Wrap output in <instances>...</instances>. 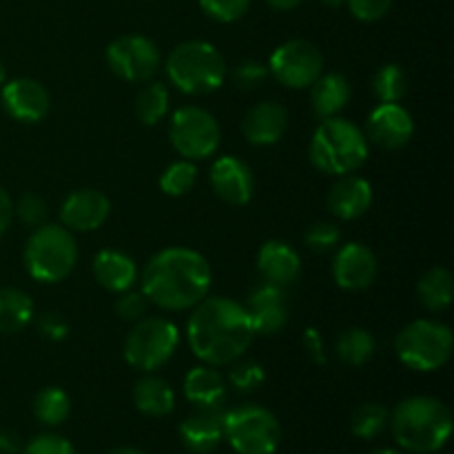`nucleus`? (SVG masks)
<instances>
[{"mask_svg": "<svg viewBox=\"0 0 454 454\" xmlns=\"http://www.w3.org/2000/svg\"><path fill=\"white\" fill-rule=\"evenodd\" d=\"M186 340L200 362L229 366L238 362L255 340V326L247 306L231 297H204L186 322Z\"/></svg>", "mask_w": 454, "mask_h": 454, "instance_id": "obj_1", "label": "nucleus"}, {"mask_svg": "<svg viewBox=\"0 0 454 454\" xmlns=\"http://www.w3.org/2000/svg\"><path fill=\"white\" fill-rule=\"evenodd\" d=\"M211 266L202 253L186 247L162 248L142 270V293L164 310H189L208 297Z\"/></svg>", "mask_w": 454, "mask_h": 454, "instance_id": "obj_2", "label": "nucleus"}, {"mask_svg": "<svg viewBox=\"0 0 454 454\" xmlns=\"http://www.w3.org/2000/svg\"><path fill=\"white\" fill-rule=\"evenodd\" d=\"M393 437L403 450L417 454L439 452L450 439L452 412L442 399L417 395L399 403L390 415Z\"/></svg>", "mask_w": 454, "mask_h": 454, "instance_id": "obj_3", "label": "nucleus"}, {"mask_svg": "<svg viewBox=\"0 0 454 454\" xmlns=\"http://www.w3.org/2000/svg\"><path fill=\"white\" fill-rule=\"evenodd\" d=\"M368 137L350 120L326 118L310 137L309 158L317 171L326 176H348L362 168L368 160Z\"/></svg>", "mask_w": 454, "mask_h": 454, "instance_id": "obj_4", "label": "nucleus"}, {"mask_svg": "<svg viewBox=\"0 0 454 454\" xmlns=\"http://www.w3.org/2000/svg\"><path fill=\"white\" fill-rule=\"evenodd\" d=\"M167 75L186 96H208L224 84V56L204 40L180 43L167 58Z\"/></svg>", "mask_w": 454, "mask_h": 454, "instance_id": "obj_5", "label": "nucleus"}, {"mask_svg": "<svg viewBox=\"0 0 454 454\" xmlns=\"http://www.w3.org/2000/svg\"><path fill=\"white\" fill-rule=\"evenodd\" d=\"M25 269L35 282L58 284L69 278L78 262V244L69 229L60 224H40L25 244Z\"/></svg>", "mask_w": 454, "mask_h": 454, "instance_id": "obj_6", "label": "nucleus"}, {"mask_svg": "<svg viewBox=\"0 0 454 454\" xmlns=\"http://www.w3.org/2000/svg\"><path fill=\"white\" fill-rule=\"evenodd\" d=\"M454 337L437 319H415L395 340L399 362L417 372H433L450 362Z\"/></svg>", "mask_w": 454, "mask_h": 454, "instance_id": "obj_7", "label": "nucleus"}, {"mask_svg": "<svg viewBox=\"0 0 454 454\" xmlns=\"http://www.w3.org/2000/svg\"><path fill=\"white\" fill-rule=\"evenodd\" d=\"M224 439L238 454H273L282 442V426L269 408L244 403L224 412Z\"/></svg>", "mask_w": 454, "mask_h": 454, "instance_id": "obj_8", "label": "nucleus"}, {"mask_svg": "<svg viewBox=\"0 0 454 454\" xmlns=\"http://www.w3.org/2000/svg\"><path fill=\"white\" fill-rule=\"evenodd\" d=\"M133 324L136 326L124 340V359L142 372L158 371L176 355L180 331L171 319L164 317H142Z\"/></svg>", "mask_w": 454, "mask_h": 454, "instance_id": "obj_9", "label": "nucleus"}, {"mask_svg": "<svg viewBox=\"0 0 454 454\" xmlns=\"http://www.w3.org/2000/svg\"><path fill=\"white\" fill-rule=\"evenodd\" d=\"M168 137L184 160H207L220 149L222 131L213 114L202 106H182L173 114Z\"/></svg>", "mask_w": 454, "mask_h": 454, "instance_id": "obj_10", "label": "nucleus"}, {"mask_svg": "<svg viewBox=\"0 0 454 454\" xmlns=\"http://www.w3.org/2000/svg\"><path fill=\"white\" fill-rule=\"evenodd\" d=\"M324 71V56L310 40L279 44L269 60V74L288 89H309Z\"/></svg>", "mask_w": 454, "mask_h": 454, "instance_id": "obj_11", "label": "nucleus"}, {"mask_svg": "<svg viewBox=\"0 0 454 454\" xmlns=\"http://www.w3.org/2000/svg\"><path fill=\"white\" fill-rule=\"evenodd\" d=\"M160 49L146 35H120L106 47V65L127 82H149L160 69Z\"/></svg>", "mask_w": 454, "mask_h": 454, "instance_id": "obj_12", "label": "nucleus"}, {"mask_svg": "<svg viewBox=\"0 0 454 454\" xmlns=\"http://www.w3.org/2000/svg\"><path fill=\"white\" fill-rule=\"evenodd\" d=\"M412 133H415L412 115L399 102H380L368 115L366 137L380 149H402L411 142Z\"/></svg>", "mask_w": 454, "mask_h": 454, "instance_id": "obj_13", "label": "nucleus"}, {"mask_svg": "<svg viewBox=\"0 0 454 454\" xmlns=\"http://www.w3.org/2000/svg\"><path fill=\"white\" fill-rule=\"evenodd\" d=\"M0 102L7 115L25 124H35L44 120L51 106V96L47 87L34 78H16L3 84Z\"/></svg>", "mask_w": 454, "mask_h": 454, "instance_id": "obj_14", "label": "nucleus"}, {"mask_svg": "<svg viewBox=\"0 0 454 454\" xmlns=\"http://www.w3.org/2000/svg\"><path fill=\"white\" fill-rule=\"evenodd\" d=\"M377 257L366 244L348 242L337 248L333 257V279L340 288L350 293L364 291L377 278Z\"/></svg>", "mask_w": 454, "mask_h": 454, "instance_id": "obj_15", "label": "nucleus"}, {"mask_svg": "<svg viewBox=\"0 0 454 454\" xmlns=\"http://www.w3.org/2000/svg\"><path fill=\"white\" fill-rule=\"evenodd\" d=\"M211 189L231 207H244L255 195V176L244 160L235 155H222L211 167Z\"/></svg>", "mask_w": 454, "mask_h": 454, "instance_id": "obj_16", "label": "nucleus"}, {"mask_svg": "<svg viewBox=\"0 0 454 454\" xmlns=\"http://www.w3.org/2000/svg\"><path fill=\"white\" fill-rule=\"evenodd\" d=\"M248 315L255 326V335H278L288 324V297L286 288L275 284L262 282L248 295L247 304Z\"/></svg>", "mask_w": 454, "mask_h": 454, "instance_id": "obj_17", "label": "nucleus"}, {"mask_svg": "<svg viewBox=\"0 0 454 454\" xmlns=\"http://www.w3.org/2000/svg\"><path fill=\"white\" fill-rule=\"evenodd\" d=\"M111 213V202L102 191L98 189H78L62 202L60 220L69 231H89L100 229Z\"/></svg>", "mask_w": 454, "mask_h": 454, "instance_id": "obj_18", "label": "nucleus"}, {"mask_svg": "<svg viewBox=\"0 0 454 454\" xmlns=\"http://www.w3.org/2000/svg\"><path fill=\"white\" fill-rule=\"evenodd\" d=\"M180 439L186 450L211 454L224 442V411L222 408H195L180 424Z\"/></svg>", "mask_w": 454, "mask_h": 454, "instance_id": "obj_19", "label": "nucleus"}, {"mask_svg": "<svg viewBox=\"0 0 454 454\" xmlns=\"http://www.w3.org/2000/svg\"><path fill=\"white\" fill-rule=\"evenodd\" d=\"M328 208L340 220H357L372 207V184L362 176H340L326 198Z\"/></svg>", "mask_w": 454, "mask_h": 454, "instance_id": "obj_20", "label": "nucleus"}, {"mask_svg": "<svg viewBox=\"0 0 454 454\" xmlns=\"http://www.w3.org/2000/svg\"><path fill=\"white\" fill-rule=\"evenodd\" d=\"M257 270L264 282L282 288L293 286L301 275L300 253L284 239H269L257 253Z\"/></svg>", "mask_w": 454, "mask_h": 454, "instance_id": "obj_21", "label": "nucleus"}, {"mask_svg": "<svg viewBox=\"0 0 454 454\" xmlns=\"http://www.w3.org/2000/svg\"><path fill=\"white\" fill-rule=\"evenodd\" d=\"M288 129L286 106L275 100L260 102L242 120V133L248 145L270 146L282 140Z\"/></svg>", "mask_w": 454, "mask_h": 454, "instance_id": "obj_22", "label": "nucleus"}, {"mask_svg": "<svg viewBox=\"0 0 454 454\" xmlns=\"http://www.w3.org/2000/svg\"><path fill=\"white\" fill-rule=\"evenodd\" d=\"M93 278L111 293H124L137 282V266L131 255L115 248H105L93 257Z\"/></svg>", "mask_w": 454, "mask_h": 454, "instance_id": "obj_23", "label": "nucleus"}, {"mask_svg": "<svg viewBox=\"0 0 454 454\" xmlns=\"http://www.w3.org/2000/svg\"><path fill=\"white\" fill-rule=\"evenodd\" d=\"M184 397L195 408H222L226 399L224 377L215 371V366H195L184 377Z\"/></svg>", "mask_w": 454, "mask_h": 454, "instance_id": "obj_24", "label": "nucleus"}, {"mask_svg": "<svg viewBox=\"0 0 454 454\" xmlns=\"http://www.w3.org/2000/svg\"><path fill=\"white\" fill-rule=\"evenodd\" d=\"M350 100V84L341 74H322L310 84V106L322 120L335 118Z\"/></svg>", "mask_w": 454, "mask_h": 454, "instance_id": "obj_25", "label": "nucleus"}, {"mask_svg": "<svg viewBox=\"0 0 454 454\" xmlns=\"http://www.w3.org/2000/svg\"><path fill=\"white\" fill-rule=\"evenodd\" d=\"M133 403L146 417H167L176 408V393L162 377H142L133 386Z\"/></svg>", "mask_w": 454, "mask_h": 454, "instance_id": "obj_26", "label": "nucleus"}, {"mask_svg": "<svg viewBox=\"0 0 454 454\" xmlns=\"http://www.w3.org/2000/svg\"><path fill=\"white\" fill-rule=\"evenodd\" d=\"M34 319V300L20 288H0V333H20Z\"/></svg>", "mask_w": 454, "mask_h": 454, "instance_id": "obj_27", "label": "nucleus"}, {"mask_svg": "<svg viewBox=\"0 0 454 454\" xmlns=\"http://www.w3.org/2000/svg\"><path fill=\"white\" fill-rule=\"evenodd\" d=\"M452 275L448 269H430L424 278L417 284V295H419V301L433 313H442L448 306L452 304Z\"/></svg>", "mask_w": 454, "mask_h": 454, "instance_id": "obj_28", "label": "nucleus"}, {"mask_svg": "<svg viewBox=\"0 0 454 454\" xmlns=\"http://www.w3.org/2000/svg\"><path fill=\"white\" fill-rule=\"evenodd\" d=\"M375 337L366 328H346L340 333L335 341V353L340 357V362L348 364V366H364L366 362H371L372 355H375Z\"/></svg>", "mask_w": 454, "mask_h": 454, "instance_id": "obj_29", "label": "nucleus"}, {"mask_svg": "<svg viewBox=\"0 0 454 454\" xmlns=\"http://www.w3.org/2000/svg\"><path fill=\"white\" fill-rule=\"evenodd\" d=\"M136 115L142 124L153 127L168 114V87L164 82H146L136 96Z\"/></svg>", "mask_w": 454, "mask_h": 454, "instance_id": "obj_30", "label": "nucleus"}, {"mask_svg": "<svg viewBox=\"0 0 454 454\" xmlns=\"http://www.w3.org/2000/svg\"><path fill=\"white\" fill-rule=\"evenodd\" d=\"M71 412L69 395L62 388L49 386L43 388L34 399V415L43 426H60L65 424Z\"/></svg>", "mask_w": 454, "mask_h": 454, "instance_id": "obj_31", "label": "nucleus"}, {"mask_svg": "<svg viewBox=\"0 0 454 454\" xmlns=\"http://www.w3.org/2000/svg\"><path fill=\"white\" fill-rule=\"evenodd\" d=\"M388 421H390L388 408L381 406V403L368 402V403H362V406L353 412L350 428H353V434L357 439L371 442V439H377L381 433H384Z\"/></svg>", "mask_w": 454, "mask_h": 454, "instance_id": "obj_32", "label": "nucleus"}, {"mask_svg": "<svg viewBox=\"0 0 454 454\" xmlns=\"http://www.w3.org/2000/svg\"><path fill=\"white\" fill-rule=\"evenodd\" d=\"M408 91V75L402 65L388 62L380 67V71L372 78V93L380 102H399Z\"/></svg>", "mask_w": 454, "mask_h": 454, "instance_id": "obj_33", "label": "nucleus"}, {"mask_svg": "<svg viewBox=\"0 0 454 454\" xmlns=\"http://www.w3.org/2000/svg\"><path fill=\"white\" fill-rule=\"evenodd\" d=\"M198 182V167L193 160H177V162L168 164L160 176V189L168 198H182V195L191 193Z\"/></svg>", "mask_w": 454, "mask_h": 454, "instance_id": "obj_34", "label": "nucleus"}, {"mask_svg": "<svg viewBox=\"0 0 454 454\" xmlns=\"http://www.w3.org/2000/svg\"><path fill=\"white\" fill-rule=\"evenodd\" d=\"M229 381L238 393H255L264 386L266 371L262 364L251 362V359H242L233 362V368L229 372Z\"/></svg>", "mask_w": 454, "mask_h": 454, "instance_id": "obj_35", "label": "nucleus"}, {"mask_svg": "<svg viewBox=\"0 0 454 454\" xmlns=\"http://www.w3.org/2000/svg\"><path fill=\"white\" fill-rule=\"evenodd\" d=\"M341 231L337 229L331 222H317V224H310L304 233L306 247L310 248L317 255H326V253L335 251L340 247Z\"/></svg>", "mask_w": 454, "mask_h": 454, "instance_id": "obj_36", "label": "nucleus"}, {"mask_svg": "<svg viewBox=\"0 0 454 454\" xmlns=\"http://www.w3.org/2000/svg\"><path fill=\"white\" fill-rule=\"evenodd\" d=\"M200 9L217 22H238L251 9V0H200Z\"/></svg>", "mask_w": 454, "mask_h": 454, "instance_id": "obj_37", "label": "nucleus"}, {"mask_svg": "<svg viewBox=\"0 0 454 454\" xmlns=\"http://www.w3.org/2000/svg\"><path fill=\"white\" fill-rule=\"evenodd\" d=\"M118 295L120 297L115 301V313H118L120 319H124V322H137V319L145 317L151 304L145 293L129 288V291L118 293Z\"/></svg>", "mask_w": 454, "mask_h": 454, "instance_id": "obj_38", "label": "nucleus"}, {"mask_svg": "<svg viewBox=\"0 0 454 454\" xmlns=\"http://www.w3.org/2000/svg\"><path fill=\"white\" fill-rule=\"evenodd\" d=\"M47 202L35 193H25L16 204H13V213L20 217L22 224L27 226H40L47 220Z\"/></svg>", "mask_w": 454, "mask_h": 454, "instance_id": "obj_39", "label": "nucleus"}, {"mask_svg": "<svg viewBox=\"0 0 454 454\" xmlns=\"http://www.w3.org/2000/svg\"><path fill=\"white\" fill-rule=\"evenodd\" d=\"M22 454H75V448L69 439L60 437V434L44 433L22 446Z\"/></svg>", "mask_w": 454, "mask_h": 454, "instance_id": "obj_40", "label": "nucleus"}, {"mask_svg": "<svg viewBox=\"0 0 454 454\" xmlns=\"http://www.w3.org/2000/svg\"><path fill=\"white\" fill-rule=\"evenodd\" d=\"M269 65L260 60H244L235 67L233 80L239 89H255L269 80Z\"/></svg>", "mask_w": 454, "mask_h": 454, "instance_id": "obj_41", "label": "nucleus"}, {"mask_svg": "<svg viewBox=\"0 0 454 454\" xmlns=\"http://www.w3.org/2000/svg\"><path fill=\"white\" fill-rule=\"evenodd\" d=\"M350 13L362 22H377L390 12L393 0H346Z\"/></svg>", "mask_w": 454, "mask_h": 454, "instance_id": "obj_42", "label": "nucleus"}, {"mask_svg": "<svg viewBox=\"0 0 454 454\" xmlns=\"http://www.w3.org/2000/svg\"><path fill=\"white\" fill-rule=\"evenodd\" d=\"M40 335L47 337L51 341H60L69 335V324L60 317L58 313H47L38 319Z\"/></svg>", "mask_w": 454, "mask_h": 454, "instance_id": "obj_43", "label": "nucleus"}, {"mask_svg": "<svg viewBox=\"0 0 454 454\" xmlns=\"http://www.w3.org/2000/svg\"><path fill=\"white\" fill-rule=\"evenodd\" d=\"M304 350L309 353V357L313 359L315 364H319V366H324V364L328 362L326 346H324L319 331H315V328H306L304 331Z\"/></svg>", "mask_w": 454, "mask_h": 454, "instance_id": "obj_44", "label": "nucleus"}, {"mask_svg": "<svg viewBox=\"0 0 454 454\" xmlns=\"http://www.w3.org/2000/svg\"><path fill=\"white\" fill-rule=\"evenodd\" d=\"M12 217H13V202H12V198H9L7 191L0 186V235L9 229V224H12Z\"/></svg>", "mask_w": 454, "mask_h": 454, "instance_id": "obj_45", "label": "nucleus"}, {"mask_svg": "<svg viewBox=\"0 0 454 454\" xmlns=\"http://www.w3.org/2000/svg\"><path fill=\"white\" fill-rule=\"evenodd\" d=\"M0 452L3 454L22 452V443L16 433H12V430H0Z\"/></svg>", "mask_w": 454, "mask_h": 454, "instance_id": "obj_46", "label": "nucleus"}, {"mask_svg": "<svg viewBox=\"0 0 454 454\" xmlns=\"http://www.w3.org/2000/svg\"><path fill=\"white\" fill-rule=\"evenodd\" d=\"M270 9H278V12H291V9L300 7L304 0H266Z\"/></svg>", "mask_w": 454, "mask_h": 454, "instance_id": "obj_47", "label": "nucleus"}, {"mask_svg": "<svg viewBox=\"0 0 454 454\" xmlns=\"http://www.w3.org/2000/svg\"><path fill=\"white\" fill-rule=\"evenodd\" d=\"M109 454H145V452L137 450V448H131V446H122V448H115V450H111Z\"/></svg>", "mask_w": 454, "mask_h": 454, "instance_id": "obj_48", "label": "nucleus"}, {"mask_svg": "<svg viewBox=\"0 0 454 454\" xmlns=\"http://www.w3.org/2000/svg\"><path fill=\"white\" fill-rule=\"evenodd\" d=\"M322 4H326V7L331 9H337L341 7V4H346V0H322Z\"/></svg>", "mask_w": 454, "mask_h": 454, "instance_id": "obj_49", "label": "nucleus"}, {"mask_svg": "<svg viewBox=\"0 0 454 454\" xmlns=\"http://www.w3.org/2000/svg\"><path fill=\"white\" fill-rule=\"evenodd\" d=\"M371 454H403L402 450H395V448H381V450H375Z\"/></svg>", "mask_w": 454, "mask_h": 454, "instance_id": "obj_50", "label": "nucleus"}, {"mask_svg": "<svg viewBox=\"0 0 454 454\" xmlns=\"http://www.w3.org/2000/svg\"><path fill=\"white\" fill-rule=\"evenodd\" d=\"M7 82V69H4V62L0 60V84Z\"/></svg>", "mask_w": 454, "mask_h": 454, "instance_id": "obj_51", "label": "nucleus"}]
</instances>
